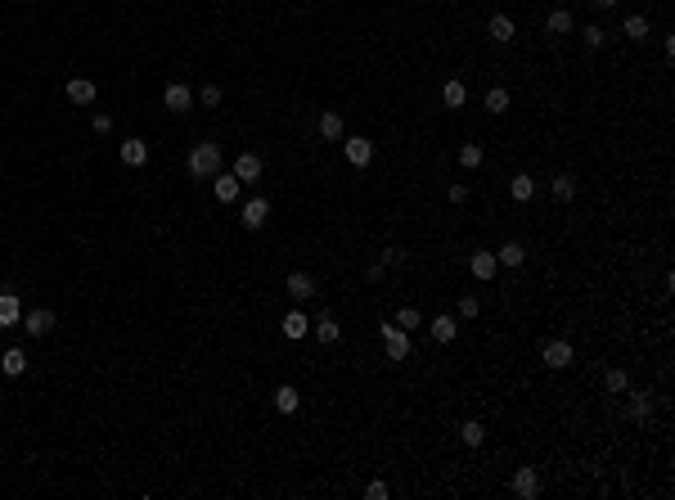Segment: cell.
<instances>
[{"label": "cell", "mask_w": 675, "mask_h": 500, "mask_svg": "<svg viewBox=\"0 0 675 500\" xmlns=\"http://www.w3.org/2000/svg\"><path fill=\"white\" fill-rule=\"evenodd\" d=\"M221 172V144L216 140H203L189 149V176L194 180H212Z\"/></svg>", "instance_id": "1"}, {"label": "cell", "mask_w": 675, "mask_h": 500, "mask_svg": "<svg viewBox=\"0 0 675 500\" xmlns=\"http://www.w3.org/2000/svg\"><path fill=\"white\" fill-rule=\"evenodd\" d=\"M540 361H545L549 370H568V365L576 361V351H572L568 338H549V343L540 347Z\"/></svg>", "instance_id": "2"}, {"label": "cell", "mask_w": 675, "mask_h": 500, "mask_svg": "<svg viewBox=\"0 0 675 500\" xmlns=\"http://www.w3.org/2000/svg\"><path fill=\"white\" fill-rule=\"evenodd\" d=\"M509 492L518 496V500H536V496H540V469H532V465L513 469V482H509Z\"/></svg>", "instance_id": "3"}, {"label": "cell", "mask_w": 675, "mask_h": 500, "mask_svg": "<svg viewBox=\"0 0 675 500\" xmlns=\"http://www.w3.org/2000/svg\"><path fill=\"white\" fill-rule=\"evenodd\" d=\"M378 334H383V347H387V361H405L410 356V334L397 325H378Z\"/></svg>", "instance_id": "4"}, {"label": "cell", "mask_w": 675, "mask_h": 500, "mask_svg": "<svg viewBox=\"0 0 675 500\" xmlns=\"http://www.w3.org/2000/svg\"><path fill=\"white\" fill-rule=\"evenodd\" d=\"M266 216H270V199H262V194H252V199L239 207L243 230H262V226H266Z\"/></svg>", "instance_id": "5"}, {"label": "cell", "mask_w": 675, "mask_h": 500, "mask_svg": "<svg viewBox=\"0 0 675 500\" xmlns=\"http://www.w3.org/2000/svg\"><path fill=\"white\" fill-rule=\"evenodd\" d=\"M50 329H54V311L50 307H36V311L23 315V334H28V338H45Z\"/></svg>", "instance_id": "6"}, {"label": "cell", "mask_w": 675, "mask_h": 500, "mask_svg": "<svg viewBox=\"0 0 675 500\" xmlns=\"http://www.w3.org/2000/svg\"><path fill=\"white\" fill-rule=\"evenodd\" d=\"M621 397H626V419H630V424H644L648 414H653V397H648V393H630V388H626Z\"/></svg>", "instance_id": "7"}, {"label": "cell", "mask_w": 675, "mask_h": 500, "mask_svg": "<svg viewBox=\"0 0 675 500\" xmlns=\"http://www.w3.org/2000/svg\"><path fill=\"white\" fill-rule=\"evenodd\" d=\"M163 104L171 108V113H189V108H194V91L185 86V81H171V86L163 91Z\"/></svg>", "instance_id": "8"}, {"label": "cell", "mask_w": 675, "mask_h": 500, "mask_svg": "<svg viewBox=\"0 0 675 500\" xmlns=\"http://www.w3.org/2000/svg\"><path fill=\"white\" fill-rule=\"evenodd\" d=\"M342 153H347V163H351V167H370V163H374V140L351 136L347 144H342Z\"/></svg>", "instance_id": "9"}, {"label": "cell", "mask_w": 675, "mask_h": 500, "mask_svg": "<svg viewBox=\"0 0 675 500\" xmlns=\"http://www.w3.org/2000/svg\"><path fill=\"white\" fill-rule=\"evenodd\" d=\"M288 298L293 302H306V298H315V275L311 271H288Z\"/></svg>", "instance_id": "10"}, {"label": "cell", "mask_w": 675, "mask_h": 500, "mask_svg": "<svg viewBox=\"0 0 675 500\" xmlns=\"http://www.w3.org/2000/svg\"><path fill=\"white\" fill-rule=\"evenodd\" d=\"M235 176H239V185H252V180H262V158H257L252 149H243V153L235 158Z\"/></svg>", "instance_id": "11"}, {"label": "cell", "mask_w": 675, "mask_h": 500, "mask_svg": "<svg viewBox=\"0 0 675 500\" xmlns=\"http://www.w3.org/2000/svg\"><path fill=\"white\" fill-rule=\"evenodd\" d=\"M64 95H68L72 104H95V95H100V86H95L90 77H72L68 86H64Z\"/></svg>", "instance_id": "12"}, {"label": "cell", "mask_w": 675, "mask_h": 500, "mask_svg": "<svg viewBox=\"0 0 675 500\" xmlns=\"http://www.w3.org/2000/svg\"><path fill=\"white\" fill-rule=\"evenodd\" d=\"M469 271H473V279H495V271H500V262H495V252H473L469 257Z\"/></svg>", "instance_id": "13"}, {"label": "cell", "mask_w": 675, "mask_h": 500, "mask_svg": "<svg viewBox=\"0 0 675 500\" xmlns=\"http://www.w3.org/2000/svg\"><path fill=\"white\" fill-rule=\"evenodd\" d=\"M545 32H549V36H572V32H576V18L568 14V9H549Z\"/></svg>", "instance_id": "14"}, {"label": "cell", "mask_w": 675, "mask_h": 500, "mask_svg": "<svg viewBox=\"0 0 675 500\" xmlns=\"http://www.w3.org/2000/svg\"><path fill=\"white\" fill-rule=\"evenodd\" d=\"M122 163H127V167H144V163H149V144L135 140V136L122 140Z\"/></svg>", "instance_id": "15"}, {"label": "cell", "mask_w": 675, "mask_h": 500, "mask_svg": "<svg viewBox=\"0 0 675 500\" xmlns=\"http://www.w3.org/2000/svg\"><path fill=\"white\" fill-rule=\"evenodd\" d=\"M486 36H491V41H500V45H505V41H513V18H509V14H491V23H486Z\"/></svg>", "instance_id": "16"}, {"label": "cell", "mask_w": 675, "mask_h": 500, "mask_svg": "<svg viewBox=\"0 0 675 500\" xmlns=\"http://www.w3.org/2000/svg\"><path fill=\"white\" fill-rule=\"evenodd\" d=\"M311 334L320 338V343H338V338H342V325L334 320V315H320V320H311Z\"/></svg>", "instance_id": "17"}, {"label": "cell", "mask_w": 675, "mask_h": 500, "mask_svg": "<svg viewBox=\"0 0 675 500\" xmlns=\"http://www.w3.org/2000/svg\"><path fill=\"white\" fill-rule=\"evenodd\" d=\"M298 406H302V393H298V388H293V383L275 388V410H279V414H293Z\"/></svg>", "instance_id": "18"}, {"label": "cell", "mask_w": 675, "mask_h": 500, "mask_svg": "<svg viewBox=\"0 0 675 500\" xmlns=\"http://www.w3.org/2000/svg\"><path fill=\"white\" fill-rule=\"evenodd\" d=\"M455 334H459V315H437V320H433V338H437V343H455Z\"/></svg>", "instance_id": "19"}, {"label": "cell", "mask_w": 675, "mask_h": 500, "mask_svg": "<svg viewBox=\"0 0 675 500\" xmlns=\"http://www.w3.org/2000/svg\"><path fill=\"white\" fill-rule=\"evenodd\" d=\"M279 329H284V338H306L311 334V320H306V311H288Z\"/></svg>", "instance_id": "20"}, {"label": "cell", "mask_w": 675, "mask_h": 500, "mask_svg": "<svg viewBox=\"0 0 675 500\" xmlns=\"http://www.w3.org/2000/svg\"><path fill=\"white\" fill-rule=\"evenodd\" d=\"M549 190H554L558 203H572V199H576V176H572V172H558L554 180H549Z\"/></svg>", "instance_id": "21"}, {"label": "cell", "mask_w": 675, "mask_h": 500, "mask_svg": "<svg viewBox=\"0 0 675 500\" xmlns=\"http://www.w3.org/2000/svg\"><path fill=\"white\" fill-rule=\"evenodd\" d=\"M18 320H23L18 298H14V293H0V329H9V325H18Z\"/></svg>", "instance_id": "22"}, {"label": "cell", "mask_w": 675, "mask_h": 500, "mask_svg": "<svg viewBox=\"0 0 675 500\" xmlns=\"http://www.w3.org/2000/svg\"><path fill=\"white\" fill-rule=\"evenodd\" d=\"M239 190H243V185H239L235 172H230V176L216 172V199H221V203H239Z\"/></svg>", "instance_id": "23"}, {"label": "cell", "mask_w": 675, "mask_h": 500, "mask_svg": "<svg viewBox=\"0 0 675 500\" xmlns=\"http://www.w3.org/2000/svg\"><path fill=\"white\" fill-rule=\"evenodd\" d=\"M342 131H347V127H342V113L324 108V113H320V136L324 140H342Z\"/></svg>", "instance_id": "24"}, {"label": "cell", "mask_w": 675, "mask_h": 500, "mask_svg": "<svg viewBox=\"0 0 675 500\" xmlns=\"http://www.w3.org/2000/svg\"><path fill=\"white\" fill-rule=\"evenodd\" d=\"M0 370H5V374H14V379H18V374L28 370V351H23V347H9L5 356H0Z\"/></svg>", "instance_id": "25"}, {"label": "cell", "mask_w": 675, "mask_h": 500, "mask_svg": "<svg viewBox=\"0 0 675 500\" xmlns=\"http://www.w3.org/2000/svg\"><path fill=\"white\" fill-rule=\"evenodd\" d=\"M464 100H469V86H464V81H446V86H441V104L446 108H464Z\"/></svg>", "instance_id": "26"}, {"label": "cell", "mask_w": 675, "mask_h": 500, "mask_svg": "<svg viewBox=\"0 0 675 500\" xmlns=\"http://www.w3.org/2000/svg\"><path fill=\"white\" fill-rule=\"evenodd\" d=\"M495 262H500V266H522V262H527V248H522L518 239H509L505 248L495 252Z\"/></svg>", "instance_id": "27"}, {"label": "cell", "mask_w": 675, "mask_h": 500, "mask_svg": "<svg viewBox=\"0 0 675 500\" xmlns=\"http://www.w3.org/2000/svg\"><path fill=\"white\" fill-rule=\"evenodd\" d=\"M621 32L630 36V41H648V18H644V14H626Z\"/></svg>", "instance_id": "28"}, {"label": "cell", "mask_w": 675, "mask_h": 500, "mask_svg": "<svg viewBox=\"0 0 675 500\" xmlns=\"http://www.w3.org/2000/svg\"><path fill=\"white\" fill-rule=\"evenodd\" d=\"M509 194H513V199H518V203H527V199H532V194H536V176L518 172V176H513V185H509Z\"/></svg>", "instance_id": "29"}, {"label": "cell", "mask_w": 675, "mask_h": 500, "mask_svg": "<svg viewBox=\"0 0 675 500\" xmlns=\"http://www.w3.org/2000/svg\"><path fill=\"white\" fill-rule=\"evenodd\" d=\"M482 163H486L482 144H464V149H459V167H464V172H477Z\"/></svg>", "instance_id": "30"}, {"label": "cell", "mask_w": 675, "mask_h": 500, "mask_svg": "<svg viewBox=\"0 0 675 500\" xmlns=\"http://www.w3.org/2000/svg\"><path fill=\"white\" fill-rule=\"evenodd\" d=\"M482 104H486V113H509V91L505 86H491Z\"/></svg>", "instance_id": "31"}, {"label": "cell", "mask_w": 675, "mask_h": 500, "mask_svg": "<svg viewBox=\"0 0 675 500\" xmlns=\"http://www.w3.org/2000/svg\"><path fill=\"white\" fill-rule=\"evenodd\" d=\"M392 325L410 334V329H419V325H423V315H419V307H401V311H397V320H392Z\"/></svg>", "instance_id": "32"}, {"label": "cell", "mask_w": 675, "mask_h": 500, "mask_svg": "<svg viewBox=\"0 0 675 500\" xmlns=\"http://www.w3.org/2000/svg\"><path fill=\"white\" fill-rule=\"evenodd\" d=\"M604 388H608V397H621L626 388H630V379H626V370H608L604 374Z\"/></svg>", "instance_id": "33"}, {"label": "cell", "mask_w": 675, "mask_h": 500, "mask_svg": "<svg viewBox=\"0 0 675 500\" xmlns=\"http://www.w3.org/2000/svg\"><path fill=\"white\" fill-rule=\"evenodd\" d=\"M459 437H464V446H482V442H486V429H482L477 419H469V424L459 429Z\"/></svg>", "instance_id": "34"}, {"label": "cell", "mask_w": 675, "mask_h": 500, "mask_svg": "<svg viewBox=\"0 0 675 500\" xmlns=\"http://www.w3.org/2000/svg\"><path fill=\"white\" fill-rule=\"evenodd\" d=\"M477 311H482V302H477L473 293H464V298H459V307H455L459 320H477Z\"/></svg>", "instance_id": "35"}, {"label": "cell", "mask_w": 675, "mask_h": 500, "mask_svg": "<svg viewBox=\"0 0 675 500\" xmlns=\"http://www.w3.org/2000/svg\"><path fill=\"white\" fill-rule=\"evenodd\" d=\"M581 41H585V45H590V50H599V45H604V41H608V32H604V28H599V23H590V28H581Z\"/></svg>", "instance_id": "36"}, {"label": "cell", "mask_w": 675, "mask_h": 500, "mask_svg": "<svg viewBox=\"0 0 675 500\" xmlns=\"http://www.w3.org/2000/svg\"><path fill=\"white\" fill-rule=\"evenodd\" d=\"M199 100H203L207 108H216V104H221V86H216V81H207V86L199 91Z\"/></svg>", "instance_id": "37"}, {"label": "cell", "mask_w": 675, "mask_h": 500, "mask_svg": "<svg viewBox=\"0 0 675 500\" xmlns=\"http://www.w3.org/2000/svg\"><path fill=\"white\" fill-rule=\"evenodd\" d=\"M387 496H392L387 482H370V487H365V500H387Z\"/></svg>", "instance_id": "38"}, {"label": "cell", "mask_w": 675, "mask_h": 500, "mask_svg": "<svg viewBox=\"0 0 675 500\" xmlns=\"http://www.w3.org/2000/svg\"><path fill=\"white\" fill-rule=\"evenodd\" d=\"M90 127H95V136H108V131H113V117H108V113H95Z\"/></svg>", "instance_id": "39"}, {"label": "cell", "mask_w": 675, "mask_h": 500, "mask_svg": "<svg viewBox=\"0 0 675 500\" xmlns=\"http://www.w3.org/2000/svg\"><path fill=\"white\" fill-rule=\"evenodd\" d=\"M383 271H387L383 262H370V271H365V279H370V284H378V279H383Z\"/></svg>", "instance_id": "40"}, {"label": "cell", "mask_w": 675, "mask_h": 500, "mask_svg": "<svg viewBox=\"0 0 675 500\" xmlns=\"http://www.w3.org/2000/svg\"><path fill=\"white\" fill-rule=\"evenodd\" d=\"M401 262H405L401 248H387V252H383V266H401Z\"/></svg>", "instance_id": "41"}, {"label": "cell", "mask_w": 675, "mask_h": 500, "mask_svg": "<svg viewBox=\"0 0 675 500\" xmlns=\"http://www.w3.org/2000/svg\"><path fill=\"white\" fill-rule=\"evenodd\" d=\"M450 203H469V185H450Z\"/></svg>", "instance_id": "42"}, {"label": "cell", "mask_w": 675, "mask_h": 500, "mask_svg": "<svg viewBox=\"0 0 675 500\" xmlns=\"http://www.w3.org/2000/svg\"><path fill=\"white\" fill-rule=\"evenodd\" d=\"M594 9H617V0H590Z\"/></svg>", "instance_id": "43"}]
</instances>
